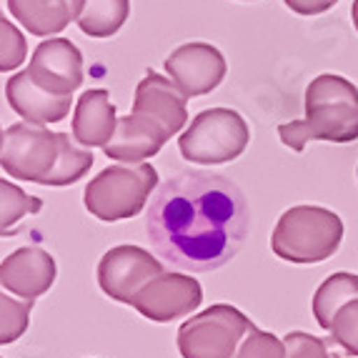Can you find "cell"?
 <instances>
[{
	"instance_id": "8",
	"label": "cell",
	"mask_w": 358,
	"mask_h": 358,
	"mask_svg": "<svg viewBox=\"0 0 358 358\" xmlns=\"http://www.w3.org/2000/svg\"><path fill=\"white\" fill-rule=\"evenodd\" d=\"M161 273H166V268L150 251L141 245H115L103 253L98 263V286L108 299L131 306L138 291Z\"/></svg>"
},
{
	"instance_id": "18",
	"label": "cell",
	"mask_w": 358,
	"mask_h": 358,
	"mask_svg": "<svg viewBox=\"0 0 358 358\" xmlns=\"http://www.w3.org/2000/svg\"><path fill=\"white\" fill-rule=\"evenodd\" d=\"M358 299V275L353 273H334L329 275L313 293V318L323 331H331L336 313L346 303Z\"/></svg>"
},
{
	"instance_id": "3",
	"label": "cell",
	"mask_w": 358,
	"mask_h": 358,
	"mask_svg": "<svg viewBox=\"0 0 358 358\" xmlns=\"http://www.w3.org/2000/svg\"><path fill=\"white\" fill-rule=\"evenodd\" d=\"M343 221L321 206H293L278 218L271 248L288 263H321L338 251Z\"/></svg>"
},
{
	"instance_id": "22",
	"label": "cell",
	"mask_w": 358,
	"mask_h": 358,
	"mask_svg": "<svg viewBox=\"0 0 358 358\" xmlns=\"http://www.w3.org/2000/svg\"><path fill=\"white\" fill-rule=\"evenodd\" d=\"M331 343L348 353V356H358V299L346 303L336 313V321L331 326Z\"/></svg>"
},
{
	"instance_id": "23",
	"label": "cell",
	"mask_w": 358,
	"mask_h": 358,
	"mask_svg": "<svg viewBox=\"0 0 358 358\" xmlns=\"http://www.w3.org/2000/svg\"><path fill=\"white\" fill-rule=\"evenodd\" d=\"M283 341H286V358H343L331 348L329 338H318L306 331H291Z\"/></svg>"
},
{
	"instance_id": "25",
	"label": "cell",
	"mask_w": 358,
	"mask_h": 358,
	"mask_svg": "<svg viewBox=\"0 0 358 358\" xmlns=\"http://www.w3.org/2000/svg\"><path fill=\"white\" fill-rule=\"evenodd\" d=\"M236 358H286V341L268 331L253 329L238 346Z\"/></svg>"
},
{
	"instance_id": "21",
	"label": "cell",
	"mask_w": 358,
	"mask_h": 358,
	"mask_svg": "<svg viewBox=\"0 0 358 358\" xmlns=\"http://www.w3.org/2000/svg\"><path fill=\"white\" fill-rule=\"evenodd\" d=\"M36 301H15L8 293L0 296V343H15L25 334L30 321V310Z\"/></svg>"
},
{
	"instance_id": "5",
	"label": "cell",
	"mask_w": 358,
	"mask_h": 358,
	"mask_svg": "<svg viewBox=\"0 0 358 358\" xmlns=\"http://www.w3.org/2000/svg\"><path fill=\"white\" fill-rule=\"evenodd\" d=\"M251 141L243 115L231 108H210L198 113L178 138L180 155L198 166H221L236 161Z\"/></svg>"
},
{
	"instance_id": "12",
	"label": "cell",
	"mask_w": 358,
	"mask_h": 358,
	"mask_svg": "<svg viewBox=\"0 0 358 358\" xmlns=\"http://www.w3.org/2000/svg\"><path fill=\"white\" fill-rule=\"evenodd\" d=\"M55 258L41 245H25L13 251L0 263L3 291L20 296L23 301H36L55 283Z\"/></svg>"
},
{
	"instance_id": "10",
	"label": "cell",
	"mask_w": 358,
	"mask_h": 358,
	"mask_svg": "<svg viewBox=\"0 0 358 358\" xmlns=\"http://www.w3.org/2000/svg\"><path fill=\"white\" fill-rule=\"evenodd\" d=\"M166 71L185 98L206 96L215 90L226 78V58L210 43H183L166 58Z\"/></svg>"
},
{
	"instance_id": "11",
	"label": "cell",
	"mask_w": 358,
	"mask_h": 358,
	"mask_svg": "<svg viewBox=\"0 0 358 358\" xmlns=\"http://www.w3.org/2000/svg\"><path fill=\"white\" fill-rule=\"evenodd\" d=\"M25 71L53 96H73L83 85V53L68 38H50L33 50Z\"/></svg>"
},
{
	"instance_id": "27",
	"label": "cell",
	"mask_w": 358,
	"mask_h": 358,
	"mask_svg": "<svg viewBox=\"0 0 358 358\" xmlns=\"http://www.w3.org/2000/svg\"><path fill=\"white\" fill-rule=\"evenodd\" d=\"M351 18H353V25L358 30V0H353V8H351Z\"/></svg>"
},
{
	"instance_id": "13",
	"label": "cell",
	"mask_w": 358,
	"mask_h": 358,
	"mask_svg": "<svg viewBox=\"0 0 358 358\" xmlns=\"http://www.w3.org/2000/svg\"><path fill=\"white\" fill-rule=\"evenodd\" d=\"M131 113L145 115V118L161 123L171 136L183 131L185 120H188V108H185L183 90L176 83H171L168 78L158 76L153 71L138 83Z\"/></svg>"
},
{
	"instance_id": "28",
	"label": "cell",
	"mask_w": 358,
	"mask_h": 358,
	"mask_svg": "<svg viewBox=\"0 0 358 358\" xmlns=\"http://www.w3.org/2000/svg\"><path fill=\"white\" fill-rule=\"evenodd\" d=\"M245 3H251V0H245Z\"/></svg>"
},
{
	"instance_id": "26",
	"label": "cell",
	"mask_w": 358,
	"mask_h": 358,
	"mask_svg": "<svg viewBox=\"0 0 358 358\" xmlns=\"http://www.w3.org/2000/svg\"><path fill=\"white\" fill-rule=\"evenodd\" d=\"M283 3L299 15H321V13L331 10L338 0H283Z\"/></svg>"
},
{
	"instance_id": "29",
	"label": "cell",
	"mask_w": 358,
	"mask_h": 358,
	"mask_svg": "<svg viewBox=\"0 0 358 358\" xmlns=\"http://www.w3.org/2000/svg\"><path fill=\"white\" fill-rule=\"evenodd\" d=\"M356 173H358V171H356Z\"/></svg>"
},
{
	"instance_id": "16",
	"label": "cell",
	"mask_w": 358,
	"mask_h": 358,
	"mask_svg": "<svg viewBox=\"0 0 358 358\" xmlns=\"http://www.w3.org/2000/svg\"><path fill=\"white\" fill-rule=\"evenodd\" d=\"M115 128H118V118L108 90H85L73 110V138L85 148H106Z\"/></svg>"
},
{
	"instance_id": "24",
	"label": "cell",
	"mask_w": 358,
	"mask_h": 358,
	"mask_svg": "<svg viewBox=\"0 0 358 358\" xmlns=\"http://www.w3.org/2000/svg\"><path fill=\"white\" fill-rule=\"evenodd\" d=\"M28 55V43L10 20H0V71H15Z\"/></svg>"
},
{
	"instance_id": "4",
	"label": "cell",
	"mask_w": 358,
	"mask_h": 358,
	"mask_svg": "<svg viewBox=\"0 0 358 358\" xmlns=\"http://www.w3.org/2000/svg\"><path fill=\"white\" fill-rule=\"evenodd\" d=\"M158 185V171L150 163H115L88 180L83 193L85 210L103 223L133 218L148 203Z\"/></svg>"
},
{
	"instance_id": "1",
	"label": "cell",
	"mask_w": 358,
	"mask_h": 358,
	"mask_svg": "<svg viewBox=\"0 0 358 358\" xmlns=\"http://www.w3.org/2000/svg\"><path fill=\"white\" fill-rule=\"evenodd\" d=\"M145 233L161 261L188 273H210L241 251L248 203L226 176L183 171L155 188Z\"/></svg>"
},
{
	"instance_id": "9",
	"label": "cell",
	"mask_w": 358,
	"mask_h": 358,
	"mask_svg": "<svg viewBox=\"0 0 358 358\" xmlns=\"http://www.w3.org/2000/svg\"><path fill=\"white\" fill-rule=\"evenodd\" d=\"M203 303V288L196 278L183 273H161L158 278L138 291L131 301L133 308L143 318L155 323H171L191 316Z\"/></svg>"
},
{
	"instance_id": "2",
	"label": "cell",
	"mask_w": 358,
	"mask_h": 358,
	"mask_svg": "<svg viewBox=\"0 0 358 358\" xmlns=\"http://www.w3.org/2000/svg\"><path fill=\"white\" fill-rule=\"evenodd\" d=\"M286 148L301 150L308 141L353 143L358 141V88L343 76L323 73L306 88V115L278 128Z\"/></svg>"
},
{
	"instance_id": "20",
	"label": "cell",
	"mask_w": 358,
	"mask_h": 358,
	"mask_svg": "<svg viewBox=\"0 0 358 358\" xmlns=\"http://www.w3.org/2000/svg\"><path fill=\"white\" fill-rule=\"evenodd\" d=\"M43 201L38 196H28L20 185L10 180H0V226L3 233L10 231L23 215L41 213Z\"/></svg>"
},
{
	"instance_id": "14",
	"label": "cell",
	"mask_w": 358,
	"mask_h": 358,
	"mask_svg": "<svg viewBox=\"0 0 358 358\" xmlns=\"http://www.w3.org/2000/svg\"><path fill=\"white\" fill-rule=\"evenodd\" d=\"M171 138L173 136L161 123H155V120L145 118V115L128 113L126 118H118V128H115L110 143L103 150H106L110 161L143 163L148 158H153Z\"/></svg>"
},
{
	"instance_id": "17",
	"label": "cell",
	"mask_w": 358,
	"mask_h": 358,
	"mask_svg": "<svg viewBox=\"0 0 358 358\" xmlns=\"http://www.w3.org/2000/svg\"><path fill=\"white\" fill-rule=\"evenodd\" d=\"M85 0H8V10L28 33L50 38L83 15Z\"/></svg>"
},
{
	"instance_id": "15",
	"label": "cell",
	"mask_w": 358,
	"mask_h": 358,
	"mask_svg": "<svg viewBox=\"0 0 358 358\" xmlns=\"http://www.w3.org/2000/svg\"><path fill=\"white\" fill-rule=\"evenodd\" d=\"M6 98L8 106L20 118L28 120V123H38V126L58 123V120H63L71 113V96H53L50 90L41 88L30 78L28 71L15 73V76L8 78Z\"/></svg>"
},
{
	"instance_id": "19",
	"label": "cell",
	"mask_w": 358,
	"mask_h": 358,
	"mask_svg": "<svg viewBox=\"0 0 358 358\" xmlns=\"http://www.w3.org/2000/svg\"><path fill=\"white\" fill-rule=\"evenodd\" d=\"M131 15V0H85L78 28L90 38L115 36Z\"/></svg>"
},
{
	"instance_id": "6",
	"label": "cell",
	"mask_w": 358,
	"mask_h": 358,
	"mask_svg": "<svg viewBox=\"0 0 358 358\" xmlns=\"http://www.w3.org/2000/svg\"><path fill=\"white\" fill-rule=\"evenodd\" d=\"M63 138L38 123L8 126L0 138V166L13 180L48 185L60 163Z\"/></svg>"
},
{
	"instance_id": "7",
	"label": "cell",
	"mask_w": 358,
	"mask_h": 358,
	"mask_svg": "<svg viewBox=\"0 0 358 358\" xmlns=\"http://www.w3.org/2000/svg\"><path fill=\"white\" fill-rule=\"evenodd\" d=\"M253 329L256 323L236 306L215 303L180 326L178 351L183 358H236Z\"/></svg>"
}]
</instances>
